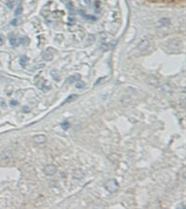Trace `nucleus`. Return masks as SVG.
<instances>
[{
  "label": "nucleus",
  "instance_id": "f257e3e1",
  "mask_svg": "<svg viewBox=\"0 0 186 209\" xmlns=\"http://www.w3.org/2000/svg\"><path fill=\"white\" fill-rule=\"evenodd\" d=\"M106 189H107V191L111 193H114V192H117L119 189V184L118 182L115 180V179H110L107 184H106Z\"/></svg>",
  "mask_w": 186,
  "mask_h": 209
},
{
  "label": "nucleus",
  "instance_id": "f03ea898",
  "mask_svg": "<svg viewBox=\"0 0 186 209\" xmlns=\"http://www.w3.org/2000/svg\"><path fill=\"white\" fill-rule=\"evenodd\" d=\"M56 171H57V168L56 166H54V165H48V166H46V167L44 168V172H45V174L48 176H52L54 175L55 173H56Z\"/></svg>",
  "mask_w": 186,
  "mask_h": 209
},
{
  "label": "nucleus",
  "instance_id": "7ed1b4c3",
  "mask_svg": "<svg viewBox=\"0 0 186 209\" xmlns=\"http://www.w3.org/2000/svg\"><path fill=\"white\" fill-rule=\"evenodd\" d=\"M54 57V49L51 48H49L45 50L44 52V55H43V58L44 59L46 60H51Z\"/></svg>",
  "mask_w": 186,
  "mask_h": 209
},
{
  "label": "nucleus",
  "instance_id": "20e7f679",
  "mask_svg": "<svg viewBox=\"0 0 186 209\" xmlns=\"http://www.w3.org/2000/svg\"><path fill=\"white\" fill-rule=\"evenodd\" d=\"M33 140L35 143H38V144H41V143H45L47 141V137L45 135H36L33 138Z\"/></svg>",
  "mask_w": 186,
  "mask_h": 209
},
{
  "label": "nucleus",
  "instance_id": "39448f33",
  "mask_svg": "<svg viewBox=\"0 0 186 209\" xmlns=\"http://www.w3.org/2000/svg\"><path fill=\"white\" fill-rule=\"evenodd\" d=\"M60 1L65 5V7L67 8V9L70 11V12L74 13V11H75V8H74V5H73V3H72L71 0H60Z\"/></svg>",
  "mask_w": 186,
  "mask_h": 209
},
{
  "label": "nucleus",
  "instance_id": "423d86ee",
  "mask_svg": "<svg viewBox=\"0 0 186 209\" xmlns=\"http://www.w3.org/2000/svg\"><path fill=\"white\" fill-rule=\"evenodd\" d=\"M80 78H81V75L76 74V75H71L67 79V82L69 84H72V83H74V82H77L78 80H80Z\"/></svg>",
  "mask_w": 186,
  "mask_h": 209
},
{
  "label": "nucleus",
  "instance_id": "0eeeda50",
  "mask_svg": "<svg viewBox=\"0 0 186 209\" xmlns=\"http://www.w3.org/2000/svg\"><path fill=\"white\" fill-rule=\"evenodd\" d=\"M83 177H84V173H83V171L80 170V169L76 170V171L74 172V177H75V178L81 179V178H83Z\"/></svg>",
  "mask_w": 186,
  "mask_h": 209
},
{
  "label": "nucleus",
  "instance_id": "6e6552de",
  "mask_svg": "<svg viewBox=\"0 0 186 209\" xmlns=\"http://www.w3.org/2000/svg\"><path fill=\"white\" fill-rule=\"evenodd\" d=\"M78 98V95L76 94H73V95H70L69 97H67V99L64 100L62 102V104H65V103H68V102H71V101H74L75 100H76Z\"/></svg>",
  "mask_w": 186,
  "mask_h": 209
},
{
  "label": "nucleus",
  "instance_id": "1a4fd4ad",
  "mask_svg": "<svg viewBox=\"0 0 186 209\" xmlns=\"http://www.w3.org/2000/svg\"><path fill=\"white\" fill-rule=\"evenodd\" d=\"M9 43L12 47H16L19 45V39L16 38L15 36H11V37H9Z\"/></svg>",
  "mask_w": 186,
  "mask_h": 209
},
{
  "label": "nucleus",
  "instance_id": "9d476101",
  "mask_svg": "<svg viewBox=\"0 0 186 209\" xmlns=\"http://www.w3.org/2000/svg\"><path fill=\"white\" fill-rule=\"evenodd\" d=\"M51 76L53 77V79L54 80H56V81H60V75H59V73L56 71V70H52L51 71Z\"/></svg>",
  "mask_w": 186,
  "mask_h": 209
},
{
  "label": "nucleus",
  "instance_id": "9b49d317",
  "mask_svg": "<svg viewBox=\"0 0 186 209\" xmlns=\"http://www.w3.org/2000/svg\"><path fill=\"white\" fill-rule=\"evenodd\" d=\"M81 14H82V17L86 19V20H89V21H96L97 18L94 16H91V15H88V14H85L83 11H81Z\"/></svg>",
  "mask_w": 186,
  "mask_h": 209
},
{
  "label": "nucleus",
  "instance_id": "f8f14e48",
  "mask_svg": "<svg viewBox=\"0 0 186 209\" xmlns=\"http://www.w3.org/2000/svg\"><path fill=\"white\" fill-rule=\"evenodd\" d=\"M27 61H28V59L26 56H22L21 59H20V64L22 65V67L26 66V63H27Z\"/></svg>",
  "mask_w": 186,
  "mask_h": 209
},
{
  "label": "nucleus",
  "instance_id": "ddd939ff",
  "mask_svg": "<svg viewBox=\"0 0 186 209\" xmlns=\"http://www.w3.org/2000/svg\"><path fill=\"white\" fill-rule=\"evenodd\" d=\"M86 86V84L83 81H77V83L76 84V87L78 89H82Z\"/></svg>",
  "mask_w": 186,
  "mask_h": 209
},
{
  "label": "nucleus",
  "instance_id": "4468645a",
  "mask_svg": "<svg viewBox=\"0 0 186 209\" xmlns=\"http://www.w3.org/2000/svg\"><path fill=\"white\" fill-rule=\"evenodd\" d=\"M22 6L20 5L17 8V9L15 10V15H20V14H22Z\"/></svg>",
  "mask_w": 186,
  "mask_h": 209
},
{
  "label": "nucleus",
  "instance_id": "2eb2a0df",
  "mask_svg": "<svg viewBox=\"0 0 186 209\" xmlns=\"http://www.w3.org/2000/svg\"><path fill=\"white\" fill-rule=\"evenodd\" d=\"M6 5H7V7H8L9 8H13V6H14V2L11 1V0H9V1H7Z\"/></svg>",
  "mask_w": 186,
  "mask_h": 209
},
{
  "label": "nucleus",
  "instance_id": "dca6fc26",
  "mask_svg": "<svg viewBox=\"0 0 186 209\" xmlns=\"http://www.w3.org/2000/svg\"><path fill=\"white\" fill-rule=\"evenodd\" d=\"M61 126H62V128H63L64 130L68 129V127H69V124H68L67 121H65L64 123H62V124H61Z\"/></svg>",
  "mask_w": 186,
  "mask_h": 209
},
{
  "label": "nucleus",
  "instance_id": "f3484780",
  "mask_svg": "<svg viewBox=\"0 0 186 209\" xmlns=\"http://www.w3.org/2000/svg\"><path fill=\"white\" fill-rule=\"evenodd\" d=\"M99 5H100V2H99V1H96V2H95V6H96V11H97V12H99V8H100Z\"/></svg>",
  "mask_w": 186,
  "mask_h": 209
},
{
  "label": "nucleus",
  "instance_id": "a211bd4d",
  "mask_svg": "<svg viewBox=\"0 0 186 209\" xmlns=\"http://www.w3.org/2000/svg\"><path fill=\"white\" fill-rule=\"evenodd\" d=\"M69 21H70V23H72V24H73V23H74V21H75V19H74V17H72V18H71V17H69Z\"/></svg>",
  "mask_w": 186,
  "mask_h": 209
},
{
  "label": "nucleus",
  "instance_id": "6ab92c4d",
  "mask_svg": "<svg viewBox=\"0 0 186 209\" xmlns=\"http://www.w3.org/2000/svg\"><path fill=\"white\" fill-rule=\"evenodd\" d=\"M10 24L14 25V26H15V25H17V20H16V19H15V20H13V21L10 22Z\"/></svg>",
  "mask_w": 186,
  "mask_h": 209
},
{
  "label": "nucleus",
  "instance_id": "aec40b11",
  "mask_svg": "<svg viewBox=\"0 0 186 209\" xmlns=\"http://www.w3.org/2000/svg\"><path fill=\"white\" fill-rule=\"evenodd\" d=\"M10 104L13 105V106H15V105H17V101H15V100H11V101H10Z\"/></svg>",
  "mask_w": 186,
  "mask_h": 209
},
{
  "label": "nucleus",
  "instance_id": "412c9836",
  "mask_svg": "<svg viewBox=\"0 0 186 209\" xmlns=\"http://www.w3.org/2000/svg\"><path fill=\"white\" fill-rule=\"evenodd\" d=\"M3 45V37H2V35L0 34V46H2Z\"/></svg>",
  "mask_w": 186,
  "mask_h": 209
},
{
  "label": "nucleus",
  "instance_id": "4be33fe9",
  "mask_svg": "<svg viewBox=\"0 0 186 209\" xmlns=\"http://www.w3.org/2000/svg\"><path fill=\"white\" fill-rule=\"evenodd\" d=\"M85 3H87V4H89L90 3V0H84Z\"/></svg>",
  "mask_w": 186,
  "mask_h": 209
}]
</instances>
